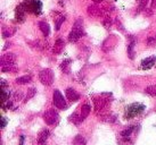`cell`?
Wrapping results in <instances>:
<instances>
[{"instance_id": "obj_1", "label": "cell", "mask_w": 156, "mask_h": 145, "mask_svg": "<svg viewBox=\"0 0 156 145\" xmlns=\"http://www.w3.org/2000/svg\"><path fill=\"white\" fill-rule=\"evenodd\" d=\"M84 34V31H83V24H82V19L79 18L77 19V22L74 23L73 28L71 31V33L69 35V42H75L78 41L79 39Z\"/></svg>"}, {"instance_id": "obj_28", "label": "cell", "mask_w": 156, "mask_h": 145, "mask_svg": "<svg viewBox=\"0 0 156 145\" xmlns=\"http://www.w3.org/2000/svg\"><path fill=\"white\" fill-rule=\"evenodd\" d=\"M6 126V119L4 117H1V128H4Z\"/></svg>"}, {"instance_id": "obj_25", "label": "cell", "mask_w": 156, "mask_h": 145, "mask_svg": "<svg viewBox=\"0 0 156 145\" xmlns=\"http://www.w3.org/2000/svg\"><path fill=\"white\" fill-rule=\"evenodd\" d=\"M64 19H65V17H64V16H61V17L56 21V30H59V27H61V25L63 24Z\"/></svg>"}, {"instance_id": "obj_29", "label": "cell", "mask_w": 156, "mask_h": 145, "mask_svg": "<svg viewBox=\"0 0 156 145\" xmlns=\"http://www.w3.org/2000/svg\"><path fill=\"white\" fill-rule=\"evenodd\" d=\"M150 7H152V9H156V0H152Z\"/></svg>"}, {"instance_id": "obj_20", "label": "cell", "mask_w": 156, "mask_h": 145, "mask_svg": "<svg viewBox=\"0 0 156 145\" xmlns=\"http://www.w3.org/2000/svg\"><path fill=\"white\" fill-rule=\"evenodd\" d=\"M36 93V90H35V87H31V88H29V91H27V95H26L25 98V101H27L29 99H31V98H33Z\"/></svg>"}, {"instance_id": "obj_16", "label": "cell", "mask_w": 156, "mask_h": 145, "mask_svg": "<svg viewBox=\"0 0 156 145\" xmlns=\"http://www.w3.org/2000/svg\"><path fill=\"white\" fill-rule=\"evenodd\" d=\"M30 82H31V76H29V75H25V76L16 78V83H17V84H21V85L27 84V83H30Z\"/></svg>"}, {"instance_id": "obj_26", "label": "cell", "mask_w": 156, "mask_h": 145, "mask_svg": "<svg viewBox=\"0 0 156 145\" xmlns=\"http://www.w3.org/2000/svg\"><path fill=\"white\" fill-rule=\"evenodd\" d=\"M155 40L156 39H154V37H149V39H148V45H152V44H154V43H155Z\"/></svg>"}, {"instance_id": "obj_10", "label": "cell", "mask_w": 156, "mask_h": 145, "mask_svg": "<svg viewBox=\"0 0 156 145\" xmlns=\"http://www.w3.org/2000/svg\"><path fill=\"white\" fill-rule=\"evenodd\" d=\"M64 47H65L64 40H63V39H57L55 44H54V47H52V52H54L55 54H58V53H61V52L63 51Z\"/></svg>"}, {"instance_id": "obj_9", "label": "cell", "mask_w": 156, "mask_h": 145, "mask_svg": "<svg viewBox=\"0 0 156 145\" xmlns=\"http://www.w3.org/2000/svg\"><path fill=\"white\" fill-rule=\"evenodd\" d=\"M156 64V57H148L146 59L141 61V68L142 69H149L152 68Z\"/></svg>"}, {"instance_id": "obj_4", "label": "cell", "mask_w": 156, "mask_h": 145, "mask_svg": "<svg viewBox=\"0 0 156 145\" xmlns=\"http://www.w3.org/2000/svg\"><path fill=\"white\" fill-rule=\"evenodd\" d=\"M44 120L46 121L47 125H55L57 121H58V112L55 110V109H48L44 113Z\"/></svg>"}, {"instance_id": "obj_23", "label": "cell", "mask_w": 156, "mask_h": 145, "mask_svg": "<svg viewBox=\"0 0 156 145\" xmlns=\"http://www.w3.org/2000/svg\"><path fill=\"white\" fill-rule=\"evenodd\" d=\"M131 133H132V128H129V129L122 132V136H123V138H125V139H129Z\"/></svg>"}, {"instance_id": "obj_18", "label": "cell", "mask_w": 156, "mask_h": 145, "mask_svg": "<svg viewBox=\"0 0 156 145\" xmlns=\"http://www.w3.org/2000/svg\"><path fill=\"white\" fill-rule=\"evenodd\" d=\"M15 33V28L13 27H7V28H4L2 30V37H9Z\"/></svg>"}, {"instance_id": "obj_21", "label": "cell", "mask_w": 156, "mask_h": 145, "mask_svg": "<svg viewBox=\"0 0 156 145\" xmlns=\"http://www.w3.org/2000/svg\"><path fill=\"white\" fill-rule=\"evenodd\" d=\"M147 2H148V0H139V2H138V9H137V11H138V13H140V11H141L142 9L146 7Z\"/></svg>"}, {"instance_id": "obj_17", "label": "cell", "mask_w": 156, "mask_h": 145, "mask_svg": "<svg viewBox=\"0 0 156 145\" xmlns=\"http://www.w3.org/2000/svg\"><path fill=\"white\" fill-rule=\"evenodd\" d=\"M9 98V91L7 90V87L1 88V105L8 100Z\"/></svg>"}, {"instance_id": "obj_31", "label": "cell", "mask_w": 156, "mask_h": 145, "mask_svg": "<svg viewBox=\"0 0 156 145\" xmlns=\"http://www.w3.org/2000/svg\"><path fill=\"white\" fill-rule=\"evenodd\" d=\"M92 1H94L95 4H100V2L103 1V0H92Z\"/></svg>"}, {"instance_id": "obj_7", "label": "cell", "mask_w": 156, "mask_h": 145, "mask_svg": "<svg viewBox=\"0 0 156 145\" xmlns=\"http://www.w3.org/2000/svg\"><path fill=\"white\" fill-rule=\"evenodd\" d=\"M144 109H145V107L141 105V104H139V103L131 104L130 107L127 109V117L130 119L131 117L137 116V115H139V113H141V112L144 111Z\"/></svg>"}, {"instance_id": "obj_19", "label": "cell", "mask_w": 156, "mask_h": 145, "mask_svg": "<svg viewBox=\"0 0 156 145\" xmlns=\"http://www.w3.org/2000/svg\"><path fill=\"white\" fill-rule=\"evenodd\" d=\"M146 93H148L152 96H156V85H150L146 88Z\"/></svg>"}, {"instance_id": "obj_13", "label": "cell", "mask_w": 156, "mask_h": 145, "mask_svg": "<svg viewBox=\"0 0 156 145\" xmlns=\"http://www.w3.org/2000/svg\"><path fill=\"white\" fill-rule=\"evenodd\" d=\"M90 110H91V108H90V105H89V104H83V105H82L81 111H80V118H81V121H82V120H84L88 116H89Z\"/></svg>"}, {"instance_id": "obj_15", "label": "cell", "mask_w": 156, "mask_h": 145, "mask_svg": "<svg viewBox=\"0 0 156 145\" xmlns=\"http://www.w3.org/2000/svg\"><path fill=\"white\" fill-rule=\"evenodd\" d=\"M73 145H87V141L82 135H77L73 141Z\"/></svg>"}, {"instance_id": "obj_2", "label": "cell", "mask_w": 156, "mask_h": 145, "mask_svg": "<svg viewBox=\"0 0 156 145\" xmlns=\"http://www.w3.org/2000/svg\"><path fill=\"white\" fill-rule=\"evenodd\" d=\"M21 5L29 13H34L36 15H39L41 13V2L38 0H26L24 2H22Z\"/></svg>"}, {"instance_id": "obj_11", "label": "cell", "mask_w": 156, "mask_h": 145, "mask_svg": "<svg viewBox=\"0 0 156 145\" xmlns=\"http://www.w3.org/2000/svg\"><path fill=\"white\" fill-rule=\"evenodd\" d=\"M88 15H90L91 17H99L102 11H100V8L97 6V5H91L87 8Z\"/></svg>"}, {"instance_id": "obj_5", "label": "cell", "mask_w": 156, "mask_h": 145, "mask_svg": "<svg viewBox=\"0 0 156 145\" xmlns=\"http://www.w3.org/2000/svg\"><path fill=\"white\" fill-rule=\"evenodd\" d=\"M54 104H55L56 108L62 109V110H65V109L67 108L66 101H65L63 94H62L58 90H55V91H54Z\"/></svg>"}, {"instance_id": "obj_3", "label": "cell", "mask_w": 156, "mask_h": 145, "mask_svg": "<svg viewBox=\"0 0 156 145\" xmlns=\"http://www.w3.org/2000/svg\"><path fill=\"white\" fill-rule=\"evenodd\" d=\"M39 79L40 82L46 86H49L52 84L54 82V73L52 69L44 68L39 73Z\"/></svg>"}, {"instance_id": "obj_27", "label": "cell", "mask_w": 156, "mask_h": 145, "mask_svg": "<svg viewBox=\"0 0 156 145\" xmlns=\"http://www.w3.org/2000/svg\"><path fill=\"white\" fill-rule=\"evenodd\" d=\"M1 88H5V87H7V82L5 81V79H1Z\"/></svg>"}, {"instance_id": "obj_12", "label": "cell", "mask_w": 156, "mask_h": 145, "mask_svg": "<svg viewBox=\"0 0 156 145\" xmlns=\"http://www.w3.org/2000/svg\"><path fill=\"white\" fill-rule=\"evenodd\" d=\"M48 137H49V132H48V129H42V130L39 133V135H38V143L40 145H44L46 144V142H47V139H48Z\"/></svg>"}, {"instance_id": "obj_30", "label": "cell", "mask_w": 156, "mask_h": 145, "mask_svg": "<svg viewBox=\"0 0 156 145\" xmlns=\"http://www.w3.org/2000/svg\"><path fill=\"white\" fill-rule=\"evenodd\" d=\"M23 143H24V136L21 135V142H19V145H23Z\"/></svg>"}, {"instance_id": "obj_14", "label": "cell", "mask_w": 156, "mask_h": 145, "mask_svg": "<svg viewBox=\"0 0 156 145\" xmlns=\"http://www.w3.org/2000/svg\"><path fill=\"white\" fill-rule=\"evenodd\" d=\"M39 27H40V30H41V32L44 33V36H48L49 33H50V27L48 25V23H46V22H40L39 23Z\"/></svg>"}, {"instance_id": "obj_8", "label": "cell", "mask_w": 156, "mask_h": 145, "mask_svg": "<svg viewBox=\"0 0 156 145\" xmlns=\"http://www.w3.org/2000/svg\"><path fill=\"white\" fill-rule=\"evenodd\" d=\"M66 96H67V99H69V101H72V102H75V101H78L79 99H80V94L75 91V90H73V88H66Z\"/></svg>"}, {"instance_id": "obj_6", "label": "cell", "mask_w": 156, "mask_h": 145, "mask_svg": "<svg viewBox=\"0 0 156 145\" xmlns=\"http://www.w3.org/2000/svg\"><path fill=\"white\" fill-rule=\"evenodd\" d=\"M16 56L11 52H7L1 56V67H14Z\"/></svg>"}, {"instance_id": "obj_24", "label": "cell", "mask_w": 156, "mask_h": 145, "mask_svg": "<svg viewBox=\"0 0 156 145\" xmlns=\"http://www.w3.org/2000/svg\"><path fill=\"white\" fill-rule=\"evenodd\" d=\"M135 43L136 41H131L130 45H129V49H128V52H129V57H130V59L133 58V52H132V49H133V45H135Z\"/></svg>"}, {"instance_id": "obj_22", "label": "cell", "mask_w": 156, "mask_h": 145, "mask_svg": "<svg viewBox=\"0 0 156 145\" xmlns=\"http://www.w3.org/2000/svg\"><path fill=\"white\" fill-rule=\"evenodd\" d=\"M69 64H71V60H65V61H63V64L61 65V69L62 70H64L65 73H67V71H69Z\"/></svg>"}]
</instances>
